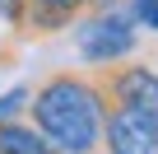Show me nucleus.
I'll return each mask as SVG.
<instances>
[{
    "mask_svg": "<svg viewBox=\"0 0 158 154\" xmlns=\"http://www.w3.org/2000/svg\"><path fill=\"white\" fill-rule=\"evenodd\" d=\"M107 94L93 75L56 70L28 94V121L47 135L56 154H98L102 149V121H107Z\"/></svg>",
    "mask_w": 158,
    "mask_h": 154,
    "instance_id": "1",
    "label": "nucleus"
},
{
    "mask_svg": "<svg viewBox=\"0 0 158 154\" xmlns=\"http://www.w3.org/2000/svg\"><path fill=\"white\" fill-rule=\"evenodd\" d=\"M74 47H79V56H84L89 65H98V70L135 56L139 28H135V19L126 10V0H107V5L84 10V19H79V28H74Z\"/></svg>",
    "mask_w": 158,
    "mask_h": 154,
    "instance_id": "2",
    "label": "nucleus"
},
{
    "mask_svg": "<svg viewBox=\"0 0 158 154\" xmlns=\"http://www.w3.org/2000/svg\"><path fill=\"white\" fill-rule=\"evenodd\" d=\"M93 80H98V89L107 94L112 108H130V112L158 117V65L126 56V61H116V65H102Z\"/></svg>",
    "mask_w": 158,
    "mask_h": 154,
    "instance_id": "3",
    "label": "nucleus"
},
{
    "mask_svg": "<svg viewBox=\"0 0 158 154\" xmlns=\"http://www.w3.org/2000/svg\"><path fill=\"white\" fill-rule=\"evenodd\" d=\"M98 154H158V117L130 112V108H107Z\"/></svg>",
    "mask_w": 158,
    "mask_h": 154,
    "instance_id": "4",
    "label": "nucleus"
},
{
    "mask_svg": "<svg viewBox=\"0 0 158 154\" xmlns=\"http://www.w3.org/2000/svg\"><path fill=\"white\" fill-rule=\"evenodd\" d=\"M98 0H28V19H23V33H60V28H74V19L93 10Z\"/></svg>",
    "mask_w": 158,
    "mask_h": 154,
    "instance_id": "5",
    "label": "nucleus"
},
{
    "mask_svg": "<svg viewBox=\"0 0 158 154\" xmlns=\"http://www.w3.org/2000/svg\"><path fill=\"white\" fill-rule=\"evenodd\" d=\"M0 154H56L33 121H0Z\"/></svg>",
    "mask_w": 158,
    "mask_h": 154,
    "instance_id": "6",
    "label": "nucleus"
},
{
    "mask_svg": "<svg viewBox=\"0 0 158 154\" xmlns=\"http://www.w3.org/2000/svg\"><path fill=\"white\" fill-rule=\"evenodd\" d=\"M126 10H130L135 28H149V33H158V0H126Z\"/></svg>",
    "mask_w": 158,
    "mask_h": 154,
    "instance_id": "7",
    "label": "nucleus"
},
{
    "mask_svg": "<svg viewBox=\"0 0 158 154\" xmlns=\"http://www.w3.org/2000/svg\"><path fill=\"white\" fill-rule=\"evenodd\" d=\"M28 84H19V89H10V94H0V121H14L23 108H28Z\"/></svg>",
    "mask_w": 158,
    "mask_h": 154,
    "instance_id": "8",
    "label": "nucleus"
},
{
    "mask_svg": "<svg viewBox=\"0 0 158 154\" xmlns=\"http://www.w3.org/2000/svg\"><path fill=\"white\" fill-rule=\"evenodd\" d=\"M23 19H28V0H0V24L23 33Z\"/></svg>",
    "mask_w": 158,
    "mask_h": 154,
    "instance_id": "9",
    "label": "nucleus"
},
{
    "mask_svg": "<svg viewBox=\"0 0 158 154\" xmlns=\"http://www.w3.org/2000/svg\"><path fill=\"white\" fill-rule=\"evenodd\" d=\"M98 5H107V0H98Z\"/></svg>",
    "mask_w": 158,
    "mask_h": 154,
    "instance_id": "10",
    "label": "nucleus"
}]
</instances>
